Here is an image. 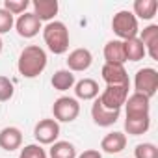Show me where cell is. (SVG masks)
<instances>
[{
	"mask_svg": "<svg viewBox=\"0 0 158 158\" xmlns=\"http://www.w3.org/2000/svg\"><path fill=\"white\" fill-rule=\"evenodd\" d=\"M125 112H127V119H143V117H151V99H147L141 93H132L128 95V99L125 101Z\"/></svg>",
	"mask_w": 158,
	"mask_h": 158,
	"instance_id": "7",
	"label": "cell"
},
{
	"mask_svg": "<svg viewBox=\"0 0 158 158\" xmlns=\"http://www.w3.org/2000/svg\"><path fill=\"white\" fill-rule=\"evenodd\" d=\"M41 32H43L45 45L52 54H65L69 50V30L63 23L60 21L47 23V26Z\"/></svg>",
	"mask_w": 158,
	"mask_h": 158,
	"instance_id": "2",
	"label": "cell"
},
{
	"mask_svg": "<svg viewBox=\"0 0 158 158\" xmlns=\"http://www.w3.org/2000/svg\"><path fill=\"white\" fill-rule=\"evenodd\" d=\"M125 147H127V134L117 132V130L106 134L101 141V149L106 154H119L121 151H125Z\"/></svg>",
	"mask_w": 158,
	"mask_h": 158,
	"instance_id": "16",
	"label": "cell"
},
{
	"mask_svg": "<svg viewBox=\"0 0 158 158\" xmlns=\"http://www.w3.org/2000/svg\"><path fill=\"white\" fill-rule=\"evenodd\" d=\"M138 39L143 43L145 52L151 56V60H158V24H149L147 28H143Z\"/></svg>",
	"mask_w": 158,
	"mask_h": 158,
	"instance_id": "15",
	"label": "cell"
},
{
	"mask_svg": "<svg viewBox=\"0 0 158 158\" xmlns=\"http://www.w3.org/2000/svg\"><path fill=\"white\" fill-rule=\"evenodd\" d=\"M28 6H30V0H4V10L11 15L26 13Z\"/></svg>",
	"mask_w": 158,
	"mask_h": 158,
	"instance_id": "24",
	"label": "cell"
},
{
	"mask_svg": "<svg viewBox=\"0 0 158 158\" xmlns=\"http://www.w3.org/2000/svg\"><path fill=\"white\" fill-rule=\"evenodd\" d=\"M102 80L106 86H119V84H130L128 73L125 71V65H115V63H104L101 69Z\"/></svg>",
	"mask_w": 158,
	"mask_h": 158,
	"instance_id": "12",
	"label": "cell"
},
{
	"mask_svg": "<svg viewBox=\"0 0 158 158\" xmlns=\"http://www.w3.org/2000/svg\"><path fill=\"white\" fill-rule=\"evenodd\" d=\"M151 127V117L143 119H125V132L130 136H141L149 130Z\"/></svg>",
	"mask_w": 158,
	"mask_h": 158,
	"instance_id": "23",
	"label": "cell"
},
{
	"mask_svg": "<svg viewBox=\"0 0 158 158\" xmlns=\"http://www.w3.org/2000/svg\"><path fill=\"white\" fill-rule=\"evenodd\" d=\"M134 158H158V147L154 143H138L134 149Z\"/></svg>",
	"mask_w": 158,
	"mask_h": 158,
	"instance_id": "25",
	"label": "cell"
},
{
	"mask_svg": "<svg viewBox=\"0 0 158 158\" xmlns=\"http://www.w3.org/2000/svg\"><path fill=\"white\" fill-rule=\"evenodd\" d=\"M112 30H114V34L119 37V41L134 39V37H138V32H139L138 19L134 17L132 11L121 10V11H117V13L114 15V19H112Z\"/></svg>",
	"mask_w": 158,
	"mask_h": 158,
	"instance_id": "3",
	"label": "cell"
},
{
	"mask_svg": "<svg viewBox=\"0 0 158 158\" xmlns=\"http://www.w3.org/2000/svg\"><path fill=\"white\" fill-rule=\"evenodd\" d=\"M2 47H4V43H2V39H0V52H2Z\"/></svg>",
	"mask_w": 158,
	"mask_h": 158,
	"instance_id": "30",
	"label": "cell"
},
{
	"mask_svg": "<svg viewBox=\"0 0 158 158\" xmlns=\"http://www.w3.org/2000/svg\"><path fill=\"white\" fill-rule=\"evenodd\" d=\"M104 60L106 63H115V65H123L127 61L125 56V43L119 39H112L104 45Z\"/></svg>",
	"mask_w": 158,
	"mask_h": 158,
	"instance_id": "17",
	"label": "cell"
},
{
	"mask_svg": "<svg viewBox=\"0 0 158 158\" xmlns=\"http://www.w3.org/2000/svg\"><path fill=\"white\" fill-rule=\"evenodd\" d=\"M130 84H119V86H106L104 91L99 95V101L108 110H121L125 106V101L128 99Z\"/></svg>",
	"mask_w": 158,
	"mask_h": 158,
	"instance_id": "6",
	"label": "cell"
},
{
	"mask_svg": "<svg viewBox=\"0 0 158 158\" xmlns=\"http://www.w3.org/2000/svg\"><path fill=\"white\" fill-rule=\"evenodd\" d=\"M47 61H48L47 60V52L39 45H28L19 54L17 69H19L21 76H24V78H35V76H39L45 71Z\"/></svg>",
	"mask_w": 158,
	"mask_h": 158,
	"instance_id": "1",
	"label": "cell"
},
{
	"mask_svg": "<svg viewBox=\"0 0 158 158\" xmlns=\"http://www.w3.org/2000/svg\"><path fill=\"white\" fill-rule=\"evenodd\" d=\"M60 136V123L54 119H41L34 127V138L37 145H52Z\"/></svg>",
	"mask_w": 158,
	"mask_h": 158,
	"instance_id": "8",
	"label": "cell"
},
{
	"mask_svg": "<svg viewBox=\"0 0 158 158\" xmlns=\"http://www.w3.org/2000/svg\"><path fill=\"white\" fill-rule=\"evenodd\" d=\"M50 84H52V88L58 89V91H67V89H71V88L76 84L74 73H71L69 69H60V71H56V73L52 74Z\"/></svg>",
	"mask_w": 158,
	"mask_h": 158,
	"instance_id": "20",
	"label": "cell"
},
{
	"mask_svg": "<svg viewBox=\"0 0 158 158\" xmlns=\"http://www.w3.org/2000/svg\"><path fill=\"white\" fill-rule=\"evenodd\" d=\"M125 43V56H127V61H139L145 58V47L143 43L134 37V39H128V41H123Z\"/></svg>",
	"mask_w": 158,
	"mask_h": 158,
	"instance_id": "21",
	"label": "cell"
},
{
	"mask_svg": "<svg viewBox=\"0 0 158 158\" xmlns=\"http://www.w3.org/2000/svg\"><path fill=\"white\" fill-rule=\"evenodd\" d=\"M93 56L88 48H74L67 56V69L71 73H84L91 67Z\"/></svg>",
	"mask_w": 158,
	"mask_h": 158,
	"instance_id": "10",
	"label": "cell"
},
{
	"mask_svg": "<svg viewBox=\"0 0 158 158\" xmlns=\"http://www.w3.org/2000/svg\"><path fill=\"white\" fill-rule=\"evenodd\" d=\"M15 30H17V34L21 35V37H24V39H32V37H35L41 30H43V26H41V21L34 15V13H23V15H19V19H17V23H15Z\"/></svg>",
	"mask_w": 158,
	"mask_h": 158,
	"instance_id": "9",
	"label": "cell"
},
{
	"mask_svg": "<svg viewBox=\"0 0 158 158\" xmlns=\"http://www.w3.org/2000/svg\"><path fill=\"white\" fill-rule=\"evenodd\" d=\"M13 82L8 76H0V102H8L13 97Z\"/></svg>",
	"mask_w": 158,
	"mask_h": 158,
	"instance_id": "27",
	"label": "cell"
},
{
	"mask_svg": "<svg viewBox=\"0 0 158 158\" xmlns=\"http://www.w3.org/2000/svg\"><path fill=\"white\" fill-rule=\"evenodd\" d=\"M52 114L58 123H73L80 114V104L73 97H60L52 104Z\"/></svg>",
	"mask_w": 158,
	"mask_h": 158,
	"instance_id": "5",
	"label": "cell"
},
{
	"mask_svg": "<svg viewBox=\"0 0 158 158\" xmlns=\"http://www.w3.org/2000/svg\"><path fill=\"white\" fill-rule=\"evenodd\" d=\"M23 145V132L17 127H6L0 130V149L8 152L21 149Z\"/></svg>",
	"mask_w": 158,
	"mask_h": 158,
	"instance_id": "14",
	"label": "cell"
},
{
	"mask_svg": "<svg viewBox=\"0 0 158 158\" xmlns=\"http://www.w3.org/2000/svg\"><path fill=\"white\" fill-rule=\"evenodd\" d=\"M134 88H136V93H141L147 99H152L158 89V71L152 67L139 69L134 78Z\"/></svg>",
	"mask_w": 158,
	"mask_h": 158,
	"instance_id": "4",
	"label": "cell"
},
{
	"mask_svg": "<svg viewBox=\"0 0 158 158\" xmlns=\"http://www.w3.org/2000/svg\"><path fill=\"white\" fill-rule=\"evenodd\" d=\"M74 95L82 101H95L99 97V84L93 78H82L74 84Z\"/></svg>",
	"mask_w": 158,
	"mask_h": 158,
	"instance_id": "18",
	"label": "cell"
},
{
	"mask_svg": "<svg viewBox=\"0 0 158 158\" xmlns=\"http://www.w3.org/2000/svg\"><path fill=\"white\" fill-rule=\"evenodd\" d=\"M158 10V2L156 0H136L132 6V13L136 19H143V21H151L154 19Z\"/></svg>",
	"mask_w": 158,
	"mask_h": 158,
	"instance_id": "19",
	"label": "cell"
},
{
	"mask_svg": "<svg viewBox=\"0 0 158 158\" xmlns=\"http://www.w3.org/2000/svg\"><path fill=\"white\" fill-rule=\"evenodd\" d=\"M19 158H47V152L41 145L37 143H30V145H24L19 152Z\"/></svg>",
	"mask_w": 158,
	"mask_h": 158,
	"instance_id": "26",
	"label": "cell"
},
{
	"mask_svg": "<svg viewBox=\"0 0 158 158\" xmlns=\"http://www.w3.org/2000/svg\"><path fill=\"white\" fill-rule=\"evenodd\" d=\"M13 24H15L13 15L8 13L4 8H0V34H8L13 28Z\"/></svg>",
	"mask_w": 158,
	"mask_h": 158,
	"instance_id": "28",
	"label": "cell"
},
{
	"mask_svg": "<svg viewBox=\"0 0 158 158\" xmlns=\"http://www.w3.org/2000/svg\"><path fill=\"white\" fill-rule=\"evenodd\" d=\"M119 114L121 110H108L101 104L99 99H95V102L91 104V117H93V123L99 125V127H112L117 123L119 119Z\"/></svg>",
	"mask_w": 158,
	"mask_h": 158,
	"instance_id": "11",
	"label": "cell"
},
{
	"mask_svg": "<svg viewBox=\"0 0 158 158\" xmlns=\"http://www.w3.org/2000/svg\"><path fill=\"white\" fill-rule=\"evenodd\" d=\"M78 158H102V154L97 149H88V151H84Z\"/></svg>",
	"mask_w": 158,
	"mask_h": 158,
	"instance_id": "29",
	"label": "cell"
},
{
	"mask_svg": "<svg viewBox=\"0 0 158 158\" xmlns=\"http://www.w3.org/2000/svg\"><path fill=\"white\" fill-rule=\"evenodd\" d=\"M34 6V15L43 23H52L54 17L58 15V10H60V4H58V0H34L32 2Z\"/></svg>",
	"mask_w": 158,
	"mask_h": 158,
	"instance_id": "13",
	"label": "cell"
},
{
	"mask_svg": "<svg viewBox=\"0 0 158 158\" xmlns=\"http://www.w3.org/2000/svg\"><path fill=\"white\" fill-rule=\"evenodd\" d=\"M50 158H76V147L71 141H54L50 151Z\"/></svg>",
	"mask_w": 158,
	"mask_h": 158,
	"instance_id": "22",
	"label": "cell"
}]
</instances>
